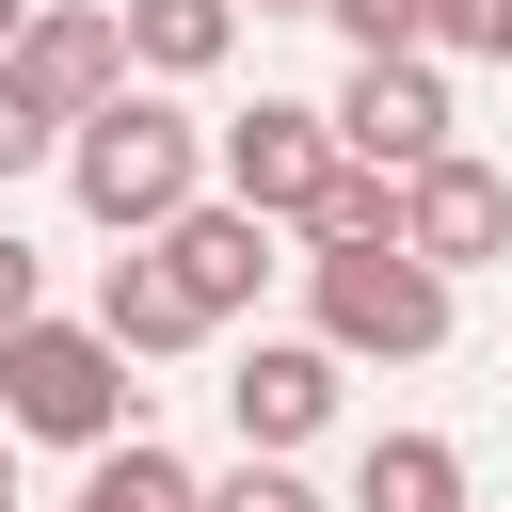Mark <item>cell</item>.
<instances>
[{"instance_id": "obj_10", "label": "cell", "mask_w": 512, "mask_h": 512, "mask_svg": "<svg viewBox=\"0 0 512 512\" xmlns=\"http://www.w3.org/2000/svg\"><path fill=\"white\" fill-rule=\"evenodd\" d=\"M96 336H112V352H128V368H160V352H192V336H208V320H192V288H176V272H160V256H144V240H128V256H112V272H96Z\"/></svg>"}, {"instance_id": "obj_9", "label": "cell", "mask_w": 512, "mask_h": 512, "mask_svg": "<svg viewBox=\"0 0 512 512\" xmlns=\"http://www.w3.org/2000/svg\"><path fill=\"white\" fill-rule=\"evenodd\" d=\"M0 64H16V80H32V96H48V112H96V96H112V80H128V32H112V16H96V0H32V16H16V48H0Z\"/></svg>"}, {"instance_id": "obj_12", "label": "cell", "mask_w": 512, "mask_h": 512, "mask_svg": "<svg viewBox=\"0 0 512 512\" xmlns=\"http://www.w3.org/2000/svg\"><path fill=\"white\" fill-rule=\"evenodd\" d=\"M352 512H464V448L448 432H368L352 448Z\"/></svg>"}, {"instance_id": "obj_20", "label": "cell", "mask_w": 512, "mask_h": 512, "mask_svg": "<svg viewBox=\"0 0 512 512\" xmlns=\"http://www.w3.org/2000/svg\"><path fill=\"white\" fill-rule=\"evenodd\" d=\"M0 512H16V432H0Z\"/></svg>"}, {"instance_id": "obj_4", "label": "cell", "mask_w": 512, "mask_h": 512, "mask_svg": "<svg viewBox=\"0 0 512 512\" xmlns=\"http://www.w3.org/2000/svg\"><path fill=\"white\" fill-rule=\"evenodd\" d=\"M320 176H336V112H320V96H256V112L208 128V192H240L256 224H288Z\"/></svg>"}, {"instance_id": "obj_3", "label": "cell", "mask_w": 512, "mask_h": 512, "mask_svg": "<svg viewBox=\"0 0 512 512\" xmlns=\"http://www.w3.org/2000/svg\"><path fill=\"white\" fill-rule=\"evenodd\" d=\"M304 304H320V352H336V368H416V352H448V272L400 256V240L304 256Z\"/></svg>"}, {"instance_id": "obj_2", "label": "cell", "mask_w": 512, "mask_h": 512, "mask_svg": "<svg viewBox=\"0 0 512 512\" xmlns=\"http://www.w3.org/2000/svg\"><path fill=\"white\" fill-rule=\"evenodd\" d=\"M0 432L16 448H112V432H144V384H128V352L96 336V320H16L0 336Z\"/></svg>"}, {"instance_id": "obj_16", "label": "cell", "mask_w": 512, "mask_h": 512, "mask_svg": "<svg viewBox=\"0 0 512 512\" xmlns=\"http://www.w3.org/2000/svg\"><path fill=\"white\" fill-rule=\"evenodd\" d=\"M32 160H64V112H48V96L0 64V176H32Z\"/></svg>"}, {"instance_id": "obj_14", "label": "cell", "mask_w": 512, "mask_h": 512, "mask_svg": "<svg viewBox=\"0 0 512 512\" xmlns=\"http://www.w3.org/2000/svg\"><path fill=\"white\" fill-rule=\"evenodd\" d=\"M64 512H192V464L160 448V432H112L96 464H80V496Z\"/></svg>"}, {"instance_id": "obj_11", "label": "cell", "mask_w": 512, "mask_h": 512, "mask_svg": "<svg viewBox=\"0 0 512 512\" xmlns=\"http://www.w3.org/2000/svg\"><path fill=\"white\" fill-rule=\"evenodd\" d=\"M112 32H128V80H208L240 48V0H112Z\"/></svg>"}, {"instance_id": "obj_17", "label": "cell", "mask_w": 512, "mask_h": 512, "mask_svg": "<svg viewBox=\"0 0 512 512\" xmlns=\"http://www.w3.org/2000/svg\"><path fill=\"white\" fill-rule=\"evenodd\" d=\"M416 48H480L496 64V0H416Z\"/></svg>"}, {"instance_id": "obj_23", "label": "cell", "mask_w": 512, "mask_h": 512, "mask_svg": "<svg viewBox=\"0 0 512 512\" xmlns=\"http://www.w3.org/2000/svg\"><path fill=\"white\" fill-rule=\"evenodd\" d=\"M16 16H32V0H0V48H16Z\"/></svg>"}, {"instance_id": "obj_21", "label": "cell", "mask_w": 512, "mask_h": 512, "mask_svg": "<svg viewBox=\"0 0 512 512\" xmlns=\"http://www.w3.org/2000/svg\"><path fill=\"white\" fill-rule=\"evenodd\" d=\"M256 16H320V0H256Z\"/></svg>"}, {"instance_id": "obj_1", "label": "cell", "mask_w": 512, "mask_h": 512, "mask_svg": "<svg viewBox=\"0 0 512 512\" xmlns=\"http://www.w3.org/2000/svg\"><path fill=\"white\" fill-rule=\"evenodd\" d=\"M64 192H80V224H112V240L176 224V208L208 192V128L176 112V80H112L96 112H64Z\"/></svg>"}, {"instance_id": "obj_6", "label": "cell", "mask_w": 512, "mask_h": 512, "mask_svg": "<svg viewBox=\"0 0 512 512\" xmlns=\"http://www.w3.org/2000/svg\"><path fill=\"white\" fill-rule=\"evenodd\" d=\"M272 240H288V224H256L240 192H192L176 224H144V256H160V272L192 288V320H208V336H224V320H240V304L272 288Z\"/></svg>"}, {"instance_id": "obj_8", "label": "cell", "mask_w": 512, "mask_h": 512, "mask_svg": "<svg viewBox=\"0 0 512 512\" xmlns=\"http://www.w3.org/2000/svg\"><path fill=\"white\" fill-rule=\"evenodd\" d=\"M320 416H336V352H320V336H256V352L224 368V432H240V448H304Z\"/></svg>"}, {"instance_id": "obj_7", "label": "cell", "mask_w": 512, "mask_h": 512, "mask_svg": "<svg viewBox=\"0 0 512 512\" xmlns=\"http://www.w3.org/2000/svg\"><path fill=\"white\" fill-rule=\"evenodd\" d=\"M400 256H432L448 288H464V272H496V256H512V176H496V160H464V144H448V160H416V176H400Z\"/></svg>"}, {"instance_id": "obj_13", "label": "cell", "mask_w": 512, "mask_h": 512, "mask_svg": "<svg viewBox=\"0 0 512 512\" xmlns=\"http://www.w3.org/2000/svg\"><path fill=\"white\" fill-rule=\"evenodd\" d=\"M288 240H304V256H336V240H400V176L336 144V176H320V192L288 208Z\"/></svg>"}, {"instance_id": "obj_5", "label": "cell", "mask_w": 512, "mask_h": 512, "mask_svg": "<svg viewBox=\"0 0 512 512\" xmlns=\"http://www.w3.org/2000/svg\"><path fill=\"white\" fill-rule=\"evenodd\" d=\"M320 112H336V144H352V160H384V176L448 160V64H432V48H368Z\"/></svg>"}, {"instance_id": "obj_22", "label": "cell", "mask_w": 512, "mask_h": 512, "mask_svg": "<svg viewBox=\"0 0 512 512\" xmlns=\"http://www.w3.org/2000/svg\"><path fill=\"white\" fill-rule=\"evenodd\" d=\"M496 64H512V0H496Z\"/></svg>"}, {"instance_id": "obj_15", "label": "cell", "mask_w": 512, "mask_h": 512, "mask_svg": "<svg viewBox=\"0 0 512 512\" xmlns=\"http://www.w3.org/2000/svg\"><path fill=\"white\" fill-rule=\"evenodd\" d=\"M192 512H320V496L288 480V448H240L224 480H192Z\"/></svg>"}, {"instance_id": "obj_19", "label": "cell", "mask_w": 512, "mask_h": 512, "mask_svg": "<svg viewBox=\"0 0 512 512\" xmlns=\"http://www.w3.org/2000/svg\"><path fill=\"white\" fill-rule=\"evenodd\" d=\"M32 304H48V256H32V240H16V224H0V336H16V320H32Z\"/></svg>"}, {"instance_id": "obj_18", "label": "cell", "mask_w": 512, "mask_h": 512, "mask_svg": "<svg viewBox=\"0 0 512 512\" xmlns=\"http://www.w3.org/2000/svg\"><path fill=\"white\" fill-rule=\"evenodd\" d=\"M320 16L352 32V64H368V48H416V0H320Z\"/></svg>"}]
</instances>
